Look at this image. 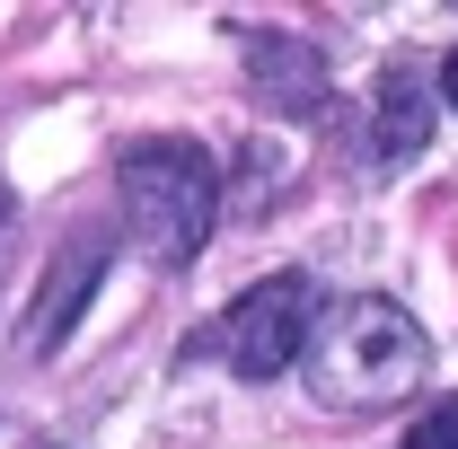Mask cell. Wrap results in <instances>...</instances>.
Here are the masks:
<instances>
[{
    "label": "cell",
    "instance_id": "8",
    "mask_svg": "<svg viewBox=\"0 0 458 449\" xmlns=\"http://www.w3.org/2000/svg\"><path fill=\"white\" fill-rule=\"evenodd\" d=\"M441 97H450V106H458V54L441 62Z\"/></svg>",
    "mask_w": 458,
    "mask_h": 449
},
{
    "label": "cell",
    "instance_id": "5",
    "mask_svg": "<svg viewBox=\"0 0 458 449\" xmlns=\"http://www.w3.org/2000/svg\"><path fill=\"white\" fill-rule=\"evenodd\" d=\"M423 132H432L423 71H414V62H397V71L379 80V123H370V150H361V168H405V159L423 150Z\"/></svg>",
    "mask_w": 458,
    "mask_h": 449
},
{
    "label": "cell",
    "instance_id": "1",
    "mask_svg": "<svg viewBox=\"0 0 458 449\" xmlns=\"http://www.w3.org/2000/svg\"><path fill=\"white\" fill-rule=\"evenodd\" d=\"M309 388L318 405H335V414H388L405 396L423 388V370H432V343L423 326L405 318L397 300H379V291H361V300H335L327 309V326L309 343Z\"/></svg>",
    "mask_w": 458,
    "mask_h": 449
},
{
    "label": "cell",
    "instance_id": "3",
    "mask_svg": "<svg viewBox=\"0 0 458 449\" xmlns=\"http://www.w3.org/2000/svg\"><path fill=\"white\" fill-rule=\"evenodd\" d=\"M318 326H327V291L309 274H265L247 300H229V318L203 335V352H221L238 379H274L291 361H309Z\"/></svg>",
    "mask_w": 458,
    "mask_h": 449
},
{
    "label": "cell",
    "instance_id": "2",
    "mask_svg": "<svg viewBox=\"0 0 458 449\" xmlns=\"http://www.w3.org/2000/svg\"><path fill=\"white\" fill-rule=\"evenodd\" d=\"M114 194H123V229L141 256L159 265H194L203 238L221 229V168L203 141L159 132V141H132L114 159Z\"/></svg>",
    "mask_w": 458,
    "mask_h": 449
},
{
    "label": "cell",
    "instance_id": "4",
    "mask_svg": "<svg viewBox=\"0 0 458 449\" xmlns=\"http://www.w3.org/2000/svg\"><path fill=\"white\" fill-rule=\"evenodd\" d=\"M106 274V229H89V238H71L54 256V274H45V300H36V318H27V352H54L71 335V318H80V300L98 291Z\"/></svg>",
    "mask_w": 458,
    "mask_h": 449
},
{
    "label": "cell",
    "instance_id": "6",
    "mask_svg": "<svg viewBox=\"0 0 458 449\" xmlns=\"http://www.w3.org/2000/svg\"><path fill=\"white\" fill-rule=\"evenodd\" d=\"M247 54L265 62V71H256V97L274 114H318L327 106V71H318L309 45H291V36H247Z\"/></svg>",
    "mask_w": 458,
    "mask_h": 449
},
{
    "label": "cell",
    "instance_id": "7",
    "mask_svg": "<svg viewBox=\"0 0 458 449\" xmlns=\"http://www.w3.org/2000/svg\"><path fill=\"white\" fill-rule=\"evenodd\" d=\"M405 449H458V396H441V405L405 432Z\"/></svg>",
    "mask_w": 458,
    "mask_h": 449
}]
</instances>
